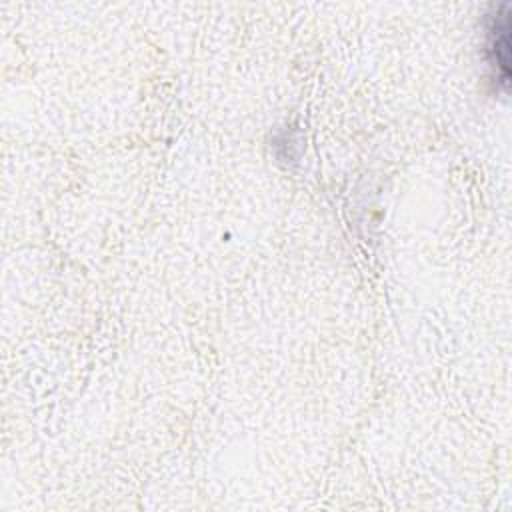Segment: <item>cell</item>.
Here are the masks:
<instances>
[{
	"instance_id": "obj_1",
	"label": "cell",
	"mask_w": 512,
	"mask_h": 512,
	"mask_svg": "<svg viewBox=\"0 0 512 512\" xmlns=\"http://www.w3.org/2000/svg\"><path fill=\"white\" fill-rule=\"evenodd\" d=\"M484 58L498 90L510 86V4L492 6L484 18Z\"/></svg>"
}]
</instances>
